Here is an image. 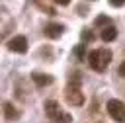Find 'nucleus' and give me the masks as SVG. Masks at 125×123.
<instances>
[{
  "instance_id": "f257e3e1",
  "label": "nucleus",
  "mask_w": 125,
  "mask_h": 123,
  "mask_svg": "<svg viewBox=\"0 0 125 123\" xmlns=\"http://www.w3.org/2000/svg\"><path fill=\"white\" fill-rule=\"evenodd\" d=\"M109 62H111V51L109 49H94L88 55V64L96 72H104Z\"/></svg>"
},
{
  "instance_id": "f03ea898",
  "label": "nucleus",
  "mask_w": 125,
  "mask_h": 123,
  "mask_svg": "<svg viewBox=\"0 0 125 123\" xmlns=\"http://www.w3.org/2000/svg\"><path fill=\"white\" fill-rule=\"evenodd\" d=\"M45 113L53 123H70L72 121V115L68 111H64L55 100H47L45 102Z\"/></svg>"
},
{
  "instance_id": "7ed1b4c3",
  "label": "nucleus",
  "mask_w": 125,
  "mask_h": 123,
  "mask_svg": "<svg viewBox=\"0 0 125 123\" xmlns=\"http://www.w3.org/2000/svg\"><path fill=\"white\" fill-rule=\"evenodd\" d=\"M64 98H66V102H68L70 105H74V107H80V105L84 103V94L80 92V86H78V84H72V82L66 84V88H64Z\"/></svg>"
},
{
  "instance_id": "20e7f679",
  "label": "nucleus",
  "mask_w": 125,
  "mask_h": 123,
  "mask_svg": "<svg viewBox=\"0 0 125 123\" xmlns=\"http://www.w3.org/2000/svg\"><path fill=\"white\" fill-rule=\"evenodd\" d=\"M107 113L111 119H115L117 123H125V103L119 100H109L107 102Z\"/></svg>"
},
{
  "instance_id": "39448f33",
  "label": "nucleus",
  "mask_w": 125,
  "mask_h": 123,
  "mask_svg": "<svg viewBox=\"0 0 125 123\" xmlns=\"http://www.w3.org/2000/svg\"><path fill=\"white\" fill-rule=\"evenodd\" d=\"M8 49H10L12 53L23 55V53H27V39H25L23 35H16V37H12V39L8 41Z\"/></svg>"
},
{
  "instance_id": "423d86ee",
  "label": "nucleus",
  "mask_w": 125,
  "mask_h": 123,
  "mask_svg": "<svg viewBox=\"0 0 125 123\" xmlns=\"http://www.w3.org/2000/svg\"><path fill=\"white\" fill-rule=\"evenodd\" d=\"M62 31H64V25L62 23H47V27H45V35L49 37V39H57V37H61L62 35Z\"/></svg>"
},
{
  "instance_id": "0eeeda50",
  "label": "nucleus",
  "mask_w": 125,
  "mask_h": 123,
  "mask_svg": "<svg viewBox=\"0 0 125 123\" xmlns=\"http://www.w3.org/2000/svg\"><path fill=\"white\" fill-rule=\"evenodd\" d=\"M31 80H33L39 88H43V86H49V84L53 82V76H51V74H45V72H31Z\"/></svg>"
},
{
  "instance_id": "6e6552de",
  "label": "nucleus",
  "mask_w": 125,
  "mask_h": 123,
  "mask_svg": "<svg viewBox=\"0 0 125 123\" xmlns=\"http://www.w3.org/2000/svg\"><path fill=\"white\" fill-rule=\"evenodd\" d=\"M2 111H4L6 119H10V121L20 117V109H16V105H14V103H10V102H6V103L2 105Z\"/></svg>"
},
{
  "instance_id": "1a4fd4ad",
  "label": "nucleus",
  "mask_w": 125,
  "mask_h": 123,
  "mask_svg": "<svg viewBox=\"0 0 125 123\" xmlns=\"http://www.w3.org/2000/svg\"><path fill=\"white\" fill-rule=\"evenodd\" d=\"M115 37H117V29H115L113 25H107V27L102 29V41L109 43V41H113Z\"/></svg>"
},
{
  "instance_id": "9d476101",
  "label": "nucleus",
  "mask_w": 125,
  "mask_h": 123,
  "mask_svg": "<svg viewBox=\"0 0 125 123\" xmlns=\"http://www.w3.org/2000/svg\"><path fill=\"white\" fill-rule=\"evenodd\" d=\"M94 25H96V27H107V25H113V23H111L109 16H104V14H102V16H98V18L94 20Z\"/></svg>"
},
{
  "instance_id": "9b49d317",
  "label": "nucleus",
  "mask_w": 125,
  "mask_h": 123,
  "mask_svg": "<svg viewBox=\"0 0 125 123\" xmlns=\"http://www.w3.org/2000/svg\"><path fill=\"white\" fill-rule=\"evenodd\" d=\"M72 53H74V57H76L78 61H82V59H84V55H86V45H84V43H78V45H74Z\"/></svg>"
},
{
  "instance_id": "f8f14e48",
  "label": "nucleus",
  "mask_w": 125,
  "mask_h": 123,
  "mask_svg": "<svg viewBox=\"0 0 125 123\" xmlns=\"http://www.w3.org/2000/svg\"><path fill=\"white\" fill-rule=\"evenodd\" d=\"M94 39H96L94 31L88 29V27H84V29H82V43H88V41H94Z\"/></svg>"
},
{
  "instance_id": "ddd939ff",
  "label": "nucleus",
  "mask_w": 125,
  "mask_h": 123,
  "mask_svg": "<svg viewBox=\"0 0 125 123\" xmlns=\"http://www.w3.org/2000/svg\"><path fill=\"white\" fill-rule=\"evenodd\" d=\"M35 4H37V6H39V8L43 10V12H47L49 16H55V8H51L49 4H43L41 0H35Z\"/></svg>"
},
{
  "instance_id": "4468645a",
  "label": "nucleus",
  "mask_w": 125,
  "mask_h": 123,
  "mask_svg": "<svg viewBox=\"0 0 125 123\" xmlns=\"http://www.w3.org/2000/svg\"><path fill=\"white\" fill-rule=\"evenodd\" d=\"M111 6H115V8H119V6H123L125 4V0H107Z\"/></svg>"
},
{
  "instance_id": "2eb2a0df",
  "label": "nucleus",
  "mask_w": 125,
  "mask_h": 123,
  "mask_svg": "<svg viewBox=\"0 0 125 123\" xmlns=\"http://www.w3.org/2000/svg\"><path fill=\"white\" fill-rule=\"evenodd\" d=\"M117 72H119V76H123V78H125V61H123V62L119 64V68H117Z\"/></svg>"
},
{
  "instance_id": "dca6fc26",
  "label": "nucleus",
  "mask_w": 125,
  "mask_h": 123,
  "mask_svg": "<svg viewBox=\"0 0 125 123\" xmlns=\"http://www.w3.org/2000/svg\"><path fill=\"white\" fill-rule=\"evenodd\" d=\"M57 4H61V6H68L70 4V0H55Z\"/></svg>"
}]
</instances>
